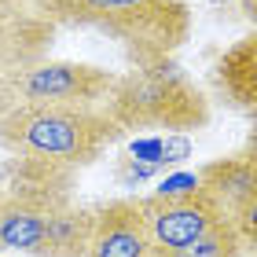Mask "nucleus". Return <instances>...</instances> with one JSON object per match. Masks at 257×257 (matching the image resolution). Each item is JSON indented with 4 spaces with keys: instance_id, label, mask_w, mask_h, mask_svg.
Instances as JSON below:
<instances>
[{
    "instance_id": "nucleus-5",
    "label": "nucleus",
    "mask_w": 257,
    "mask_h": 257,
    "mask_svg": "<svg viewBox=\"0 0 257 257\" xmlns=\"http://www.w3.org/2000/svg\"><path fill=\"white\" fill-rule=\"evenodd\" d=\"M136 198H140V209H144L155 250H180L195 242L198 235H206L209 228H217L220 220H228L202 188H195L188 195H169V198L162 195H136Z\"/></svg>"
},
{
    "instance_id": "nucleus-14",
    "label": "nucleus",
    "mask_w": 257,
    "mask_h": 257,
    "mask_svg": "<svg viewBox=\"0 0 257 257\" xmlns=\"http://www.w3.org/2000/svg\"><path fill=\"white\" fill-rule=\"evenodd\" d=\"M231 224H235V231L242 235L246 250H257V191L246 198V206H242L239 213L231 217Z\"/></svg>"
},
{
    "instance_id": "nucleus-6",
    "label": "nucleus",
    "mask_w": 257,
    "mask_h": 257,
    "mask_svg": "<svg viewBox=\"0 0 257 257\" xmlns=\"http://www.w3.org/2000/svg\"><path fill=\"white\" fill-rule=\"evenodd\" d=\"M85 257H158L140 198H110L96 206V224Z\"/></svg>"
},
{
    "instance_id": "nucleus-2",
    "label": "nucleus",
    "mask_w": 257,
    "mask_h": 257,
    "mask_svg": "<svg viewBox=\"0 0 257 257\" xmlns=\"http://www.w3.org/2000/svg\"><path fill=\"white\" fill-rule=\"evenodd\" d=\"M121 136L103 107H63V103H19L0 118V147L19 158H37L66 169L92 166L107 144Z\"/></svg>"
},
{
    "instance_id": "nucleus-13",
    "label": "nucleus",
    "mask_w": 257,
    "mask_h": 257,
    "mask_svg": "<svg viewBox=\"0 0 257 257\" xmlns=\"http://www.w3.org/2000/svg\"><path fill=\"white\" fill-rule=\"evenodd\" d=\"M242 253H246V242L231 220H220L217 228H209L206 235H198L180 250H158V257H242Z\"/></svg>"
},
{
    "instance_id": "nucleus-7",
    "label": "nucleus",
    "mask_w": 257,
    "mask_h": 257,
    "mask_svg": "<svg viewBox=\"0 0 257 257\" xmlns=\"http://www.w3.org/2000/svg\"><path fill=\"white\" fill-rule=\"evenodd\" d=\"M59 26L37 11H0V77H22L48 59Z\"/></svg>"
},
{
    "instance_id": "nucleus-18",
    "label": "nucleus",
    "mask_w": 257,
    "mask_h": 257,
    "mask_svg": "<svg viewBox=\"0 0 257 257\" xmlns=\"http://www.w3.org/2000/svg\"><path fill=\"white\" fill-rule=\"evenodd\" d=\"M37 0H0V11H33Z\"/></svg>"
},
{
    "instance_id": "nucleus-16",
    "label": "nucleus",
    "mask_w": 257,
    "mask_h": 257,
    "mask_svg": "<svg viewBox=\"0 0 257 257\" xmlns=\"http://www.w3.org/2000/svg\"><path fill=\"white\" fill-rule=\"evenodd\" d=\"M195 188H198V173H173V177L158 180L155 195L169 198V195H188V191H195Z\"/></svg>"
},
{
    "instance_id": "nucleus-8",
    "label": "nucleus",
    "mask_w": 257,
    "mask_h": 257,
    "mask_svg": "<svg viewBox=\"0 0 257 257\" xmlns=\"http://www.w3.org/2000/svg\"><path fill=\"white\" fill-rule=\"evenodd\" d=\"M74 169L66 166H52V162H37V158H19L11 155L0 166V188H8L11 195L26 198L30 206L55 213L59 206L74 202Z\"/></svg>"
},
{
    "instance_id": "nucleus-12",
    "label": "nucleus",
    "mask_w": 257,
    "mask_h": 257,
    "mask_svg": "<svg viewBox=\"0 0 257 257\" xmlns=\"http://www.w3.org/2000/svg\"><path fill=\"white\" fill-rule=\"evenodd\" d=\"M92 224H96V206L66 202L55 213H48V235H44V257H85Z\"/></svg>"
},
{
    "instance_id": "nucleus-3",
    "label": "nucleus",
    "mask_w": 257,
    "mask_h": 257,
    "mask_svg": "<svg viewBox=\"0 0 257 257\" xmlns=\"http://www.w3.org/2000/svg\"><path fill=\"white\" fill-rule=\"evenodd\" d=\"M103 110L121 133L136 128H166V133H191L209 121V99L177 63L158 59L133 66L114 81Z\"/></svg>"
},
{
    "instance_id": "nucleus-4",
    "label": "nucleus",
    "mask_w": 257,
    "mask_h": 257,
    "mask_svg": "<svg viewBox=\"0 0 257 257\" xmlns=\"http://www.w3.org/2000/svg\"><path fill=\"white\" fill-rule=\"evenodd\" d=\"M118 74L92 63L44 59L22 77H15L22 103H63V107H103Z\"/></svg>"
},
{
    "instance_id": "nucleus-19",
    "label": "nucleus",
    "mask_w": 257,
    "mask_h": 257,
    "mask_svg": "<svg viewBox=\"0 0 257 257\" xmlns=\"http://www.w3.org/2000/svg\"><path fill=\"white\" fill-rule=\"evenodd\" d=\"M239 11H242V15H246L253 26H257V0H239Z\"/></svg>"
},
{
    "instance_id": "nucleus-10",
    "label": "nucleus",
    "mask_w": 257,
    "mask_h": 257,
    "mask_svg": "<svg viewBox=\"0 0 257 257\" xmlns=\"http://www.w3.org/2000/svg\"><path fill=\"white\" fill-rule=\"evenodd\" d=\"M198 173V188H202L213 202L220 206V213L228 220L246 206V198L257 191V162L242 151V155H228V158H213L206 162Z\"/></svg>"
},
{
    "instance_id": "nucleus-11",
    "label": "nucleus",
    "mask_w": 257,
    "mask_h": 257,
    "mask_svg": "<svg viewBox=\"0 0 257 257\" xmlns=\"http://www.w3.org/2000/svg\"><path fill=\"white\" fill-rule=\"evenodd\" d=\"M44 235H48V213L0 188V253L44 257Z\"/></svg>"
},
{
    "instance_id": "nucleus-9",
    "label": "nucleus",
    "mask_w": 257,
    "mask_h": 257,
    "mask_svg": "<svg viewBox=\"0 0 257 257\" xmlns=\"http://www.w3.org/2000/svg\"><path fill=\"white\" fill-rule=\"evenodd\" d=\"M213 88L228 107L246 118L257 114V30L224 48L213 63Z\"/></svg>"
},
{
    "instance_id": "nucleus-15",
    "label": "nucleus",
    "mask_w": 257,
    "mask_h": 257,
    "mask_svg": "<svg viewBox=\"0 0 257 257\" xmlns=\"http://www.w3.org/2000/svg\"><path fill=\"white\" fill-rule=\"evenodd\" d=\"M162 151H166V136H144V140H133L128 144V158L136 162H151V166L162 169Z\"/></svg>"
},
{
    "instance_id": "nucleus-17",
    "label": "nucleus",
    "mask_w": 257,
    "mask_h": 257,
    "mask_svg": "<svg viewBox=\"0 0 257 257\" xmlns=\"http://www.w3.org/2000/svg\"><path fill=\"white\" fill-rule=\"evenodd\" d=\"M19 88H15V77H0V118H4V114H11L19 107Z\"/></svg>"
},
{
    "instance_id": "nucleus-1",
    "label": "nucleus",
    "mask_w": 257,
    "mask_h": 257,
    "mask_svg": "<svg viewBox=\"0 0 257 257\" xmlns=\"http://www.w3.org/2000/svg\"><path fill=\"white\" fill-rule=\"evenodd\" d=\"M37 15L55 26H88L118 41L128 63L169 59L191 37L188 0H37Z\"/></svg>"
}]
</instances>
